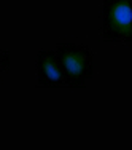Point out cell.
Returning <instances> with one entry per match:
<instances>
[{"instance_id": "3", "label": "cell", "mask_w": 132, "mask_h": 150, "mask_svg": "<svg viewBox=\"0 0 132 150\" xmlns=\"http://www.w3.org/2000/svg\"><path fill=\"white\" fill-rule=\"evenodd\" d=\"M35 72H37V86L40 88H62L64 83L62 69L56 51L40 50L35 58Z\"/></svg>"}, {"instance_id": "5", "label": "cell", "mask_w": 132, "mask_h": 150, "mask_svg": "<svg viewBox=\"0 0 132 150\" xmlns=\"http://www.w3.org/2000/svg\"><path fill=\"white\" fill-rule=\"evenodd\" d=\"M0 83H2V70H0Z\"/></svg>"}, {"instance_id": "6", "label": "cell", "mask_w": 132, "mask_h": 150, "mask_svg": "<svg viewBox=\"0 0 132 150\" xmlns=\"http://www.w3.org/2000/svg\"><path fill=\"white\" fill-rule=\"evenodd\" d=\"M131 2H132V0H131Z\"/></svg>"}, {"instance_id": "4", "label": "cell", "mask_w": 132, "mask_h": 150, "mask_svg": "<svg viewBox=\"0 0 132 150\" xmlns=\"http://www.w3.org/2000/svg\"><path fill=\"white\" fill-rule=\"evenodd\" d=\"M11 67V54L10 51H5V50H0V70H10Z\"/></svg>"}, {"instance_id": "2", "label": "cell", "mask_w": 132, "mask_h": 150, "mask_svg": "<svg viewBox=\"0 0 132 150\" xmlns=\"http://www.w3.org/2000/svg\"><path fill=\"white\" fill-rule=\"evenodd\" d=\"M102 40L132 43V2L102 0Z\"/></svg>"}, {"instance_id": "1", "label": "cell", "mask_w": 132, "mask_h": 150, "mask_svg": "<svg viewBox=\"0 0 132 150\" xmlns=\"http://www.w3.org/2000/svg\"><path fill=\"white\" fill-rule=\"evenodd\" d=\"M60 69L64 75V83L69 88H83L86 81L94 75V61L91 48L81 43L62 42L56 46Z\"/></svg>"}]
</instances>
